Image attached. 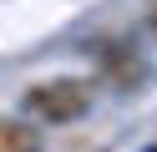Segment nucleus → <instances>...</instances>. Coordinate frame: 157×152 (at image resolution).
I'll return each instance as SVG.
<instances>
[{
	"mask_svg": "<svg viewBox=\"0 0 157 152\" xmlns=\"http://www.w3.org/2000/svg\"><path fill=\"white\" fill-rule=\"evenodd\" d=\"M21 107L31 122H76L91 111V86L71 76H51V81H36L21 96Z\"/></svg>",
	"mask_w": 157,
	"mask_h": 152,
	"instance_id": "nucleus-1",
	"label": "nucleus"
},
{
	"mask_svg": "<svg viewBox=\"0 0 157 152\" xmlns=\"http://www.w3.org/2000/svg\"><path fill=\"white\" fill-rule=\"evenodd\" d=\"M41 132L31 122H15V117H0V152H41Z\"/></svg>",
	"mask_w": 157,
	"mask_h": 152,
	"instance_id": "nucleus-2",
	"label": "nucleus"
},
{
	"mask_svg": "<svg viewBox=\"0 0 157 152\" xmlns=\"http://www.w3.org/2000/svg\"><path fill=\"white\" fill-rule=\"evenodd\" d=\"M96 61H101V76H112V86H127V81H137V71H142L127 46H106Z\"/></svg>",
	"mask_w": 157,
	"mask_h": 152,
	"instance_id": "nucleus-3",
	"label": "nucleus"
},
{
	"mask_svg": "<svg viewBox=\"0 0 157 152\" xmlns=\"http://www.w3.org/2000/svg\"><path fill=\"white\" fill-rule=\"evenodd\" d=\"M152 30H157V5H152Z\"/></svg>",
	"mask_w": 157,
	"mask_h": 152,
	"instance_id": "nucleus-4",
	"label": "nucleus"
}]
</instances>
